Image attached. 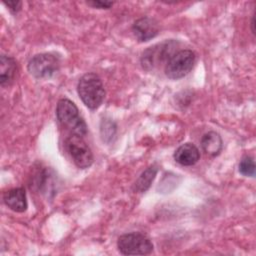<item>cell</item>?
<instances>
[{"label": "cell", "instance_id": "6da1fadb", "mask_svg": "<svg viewBox=\"0 0 256 256\" xmlns=\"http://www.w3.org/2000/svg\"><path fill=\"white\" fill-rule=\"evenodd\" d=\"M77 92L82 102L91 110L100 107L105 98V89L102 80L93 72H88L79 79Z\"/></svg>", "mask_w": 256, "mask_h": 256}, {"label": "cell", "instance_id": "7a4b0ae2", "mask_svg": "<svg viewBox=\"0 0 256 256\" xmlns=\"http://www.w3.org/2000/svg\"><path fill=\"white\" fill-rule=\"evenodd\" d=\"M56 116L60 125L69 131L70 134L84 136L87 133V125L79 115V110L74 102L67 98L58 101Z\"/></svg>", "mask_w": 256, "mask_h": 256}, {"label": "cell", "instance_id": "3957f363", "mask_svg": "<svg viewBox=\"0 0 256 256\" xmlns=\"http://www.w3.org/2000/svg\"><path fill=\"white\" fill-rule=\"evenodd\" d=\"M178 43L175 40H166L146 49L141 56V65L145 70H152L161 64L166 65L169 59L177 52Z\"/></svg>", "mask_w": 256, "mask_h": 256}, {"label": "cell", "instance_id": "277c9868", "mask_svg": "<svg viewBox=\"0 0 256 256\" xmlns=\"http://www.w3.org/2000/svg\"><path fill=\"white\" fill-rule=\"evenodd\" d=\"M196 54L190 49L178 50L164 66L165 75L169 79L177 80L188 75L196 63Z\"/></svg>", "mask_w": 256, "mask_h": 256}, {"label": "cell", "instance_id": "5b68a950", "mask_svg": "<svg viewBox=\"0 0 256 256\" xmlns=\"http://www.w3.org/2000/svg\"><path fill=\"white\" fill-rule=\"evenodd\" d=\"M65 150L71 157L73 163L80 169H86L93 164V153L85 142L83 136L70 134L64 141Z\"/></svg>", "mask_w": 256, "mask_h": 256}, {"label": "cell", "instance_id": "8992f818", "mask_svg": "<svg viewBox=\"0 0 256 256\" xmlns=\"http://www.w3.org/2000/svg\"><path fill=\"white\" fill-rule=\"evenodd\" d=\"M60 68V59L53 53H40L33 56L28 62V72L36 79L53 77Z\"/></svg>", "mask_w": 256, "mask_h": 256}, {"label": "cell", "instance_id": "52a82bcc", "mask_svg": "<svg viewBox=\"0 0 256 256\" xmlns=\"http://www.w3.org/2000/svg\"><path fill=\"white\" fill-rule=\"evenodd\" d=\"M117 247L123 255H148L153 251V243L144 234L132 232L121 235Z\"/></svg>", "mask_w": 256, "mask_h": 256}, {"label": "cell", "instance_id": "ba28073f", "mask_svg": "<svg viewBox=\"0 0 256 256\" xmlns=\"http://www.w3.org/2000/svg\"><path fill=\"white\" fill-rule=\"evenodd\" d=\"M132 31L139 42H147L158 35L159 24L154 18L143 16L133 23Z\"/></svg>", "mask_w": 256, "mask_h": 256}, {"label": "cell", "instance_id": "9c48e42d", "mask_svg": "<svg viewBox=\"0 0 256 256\" xmlns=\"http://www.w3.org/2000/svg\"><path fill=\"white\" fill-rule=\"evenodd\" d=\"M3 201L8 208L15 212H24L28 207L26 192L22 187L12 188L6 191L3 195Z\"/></svg>", "mask_w": 256, "mask_h": 256}, {"label": "cell", "instance_id": "30bf717a", "mask_svg": "<svg viewBox=\"0 0 256 256\" xmlns=\"http://www.w3.org/2000/svg\"><path fill=\"white\" fill-rule=\"evenodd\" d=\"M174 159L182 166H192L200 159V152L193 143H184L174 152Z\"/></svg>", "mask_w": 256, "mask_h": 256}, {"label": "cell", "instance_id": "8fae6325", "mask_svg": "<svg viewBox=\"0 0 256 256\" xmlns=\"http://www.w3.org/2000/svg\"><path fill=\"white\" fill-rule=\"evenodd\" d=\"M18 72V65L16 60L2 54L0 57V85L2 87L9 86L15 79Z\"/></svg>", "mask_w": 256, "mask_h": 256}, {"label": "cell", "instance_id": "7c38bea8", "mask_svg": "<svg viewBox=\"0 0 256 256\" xmlns=\"http://www.w3.org/2000/svg\"><path fill=\"white\" fill-rule=\"evenodd\" d=\"M200 144L205 154L211 157H215L219 155L223 147L222 138L219 135V133L215 131H209L205 133L201 138Z\"/></svg>", "mask_w": 256, "mask_h": 256}, {"label": "cell", "instance_id": "4fadbf2b", "mask_svg": "<svg viewBox=\"0 0 256 256\" xmlns=\"http://www.w3.org/2000/svg\"><path fill=\"white\" fill-rule=\"evenodd\" d=\"M157 171H158V167L156 165L149 166L137 178V180L135 181V183L133 185V190L136 192H139V193H142V192H145L146 190H148L151 183L155 179Z\"/></svg>", "mask_w": 256, "mask_h": 256}, {"label": "cell", "instance_id": "5bb4252c", "mask_svg": "<svg viewBox=\"0 0 256 256\" xmlns=\"http://www.w3.org/2000/svg\"><path fill=\"white\" fill-rule=\"evenodd\" d=\"M255 162L253 157L244 156L239 163V172L246 177H254L255 176Z\"/></svg>", "mask_w": 256, "mask_h": 256}, {"label": "cell", "instance_id": "9a60e30c", "mask_svg": "<svg viewBox=\"0 0 256 256\" xmlns=\"http://www.w3.org/2000/svg\"><path fill=\"white\" fill-rule=\"evenodd\" d=\"M89 6H92L93 8H98V9H109L110 7H112V5L114 4L111 1H88L86 2Z\"/></svg>", "mask_w": 256, "mask_h": 256}, {"label": "cell", "instance_id": "2e32d148", "mask_svg": "<svg viewBox=\"0 0 256 256\" xmlns=\"http://www.w3.org/2000/svg\"><path fill=\"white\" fill-rule=\"evenodd\" d=\"M4 5H6L8 7V9L10 10L11 13L16 14L21 10L22 2L21 1H9V2H4Z\"/></svg>", "mask_w": 256, "mask_h": 256}, {"label": "cell", "instance_id": "e0dca14e", "mask_svg": "<svg viewBox=\"0 0 256 256\" xmlns=\"http://www.w3.org/2000/svg\"><path fill=\"white\" fill-rule=\"evenodd\" d=\"M254 20H255V17L253 16V17H252V22H251V26H252V33H253V34H255V30H254V25H255V21H254Z\"/></svg>", "mask_w": 256, "mask_h": 256}]
</instances>
